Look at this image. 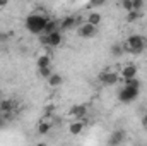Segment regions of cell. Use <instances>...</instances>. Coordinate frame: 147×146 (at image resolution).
Listing matches in <instances>:
<instances>
[{"mask_svg":"<svg viewBox=\"0 0 147 146\" xmlns=\"http://www.w3.org/2000/svg\"><path fill=\"white\" fill-rule=\"evenodd\" d=\"M48 21H50L48 14H45V12H43V14L31 12V14L28 16V19H26V28H28V31L33 33V35H43L45 26H46Z\"/></svg>","mask_w":147,"mask_h":146,"instance_id":"cell-1","label":"cell"},{"mask_svg":"<svg viewBox=\"0 0 147 146\" xmlns=\"http://www.w3.org/2000/svg\"><path fill=\"white\" fill-rule=\"evenodd\" d=\"M146 43L147 40L142 35H130L121 45H123V50L128 53H140L146 48Z\"/></svg>","mask_w":147,"mask_h":146,"instance_id":"cell-2","label":"cell"},{"mask_svg":"<svg viewBox=\"0 0 147 146\" xmlns=\"http://www.w3.org/2000/svg\"><path fill=\"white\" fill-rule=\"evenodd\" d=\"M139 93H140V89H137V88L123 86V88L118 91V100H120L121 103H132V102H135V100L139 98Z\"/></svg>","mask_w":147,"mask_h":146,"instance_id":"cell-3","label":"cell"},{"mask_svg":"<svg viewBox=\"0 0 147 146\" xmlns=\"http://www.w3.org/2000/svg\"><path fill=\"white\" fill-rule=\"evenodd\" d=\"M118 81H120V76L115 71L105 69L103 72H99V83L103 86H115V84H118Z\"/></svg>","mask_w":147,"mask_h":146,"instance_id":"cell-4","label":"cell"},{"mask_svg":"<svg viewBox=\"0 0 147 146\" xmlns=\"http://www.w3.org/2000/svg\"><path fill=\"white\" fill-rule=\"evenodd\" d=\"M62 41H63V33L62 31H55L51 35H43L41 36V43L46 45V46H51V48L62 45Z\"/></svg>","mask_w":147,"mask_h":146,"instance_id":"cell-5","label":"cell"},{"mask_svg":"<svg viewBox=\"0 0 147 146\" xmlns=\"http://www.w3.org/2000/svg\"><path fill=\"white\" fill-rule=\"evenodd\" d=\"M79 26H80V23H79V19L74 17V16H67V17H63V19L60 21V31H62V33H65V31H72L74 28L77 29Z\"/></svg>","mask_w":147,"mask_h":146,"instance_id":"cell-6","label":"cell"},{"mask_svg":"<svg viewBox=\"0 0 147 146\" xmlns=\"http://www.w3.org/2000/svg\"><path fill=\"white\" fill-rule=\"evenodd\" d=\"M125 139H127V134H125V131L123 129H116V131H113L110 134V138H108V145L110 146H120L125 143Z\"/></svg>","mask_w":147,"mask_h":146,"instance_id":"cell-7","label":"cell"},{"mask_svg":"<svg viewBox=\"0 0 147 146\" xmlns=\"http://www.w3.org/2000/svg\"><path fill=\"white\" fill-rule=\"evenodd\" d=\"M77 33H79V36H80V38H92V36H96L98 28H96V26H92V24L82 23V24L77 28Z\"/></svg>","mask_w":147,"mask_h":146,"instance_id":"cell-8","label":"cell"},{"mask_svg":"<svg viewBox=\"0 0 147 146\" xmlns=\"http://www.w3.org/2000/svg\"><path fill=\"white\" fill-rule=\"evenodd\" d=\"M69 115L74 117L75 120H82V119L87 115V107H86V105H74V107H70V110H69Z\"/></svg>","mask_w":147,"mask_h":146,"instance_id":"cell-9","label":"cell"},{"mask_svg":"<svg viewBox=\"0 0 147 146\" xmlns=\"http://www.w3.org/2000/svg\"><path fill=\"white\" fill-rule=\"evenodd\" d=\"M137 72H139L137 65H134V64H127V65L121 69V77H123V81L135 79V77H137Z\"/></svg>","mask_w":147,"mask_h":146,"instance_id":"cell-10","label":"cell"},{"mask_svg":"<svg viewBox=\"0 0 147 146\" xmlns=\"http://www.w3.org/2000/svg\"><path fill=\"white\" fill-rule=\"evenodd\" d=\"M46 83H48V86H50V88H60V86H62V83H63V77H62L60 74L53 72L48 79H46Z\"/></svg>","mask_w":147,"mask_h":146,"instance_id":"cell-11","label":"cell"},{"mask_svg":"<svg viewBox=\"0 0 147 146\" xmlns=\"http://www.w3.org/2000/svg\"><path fill=\"white\" fill-rule=\"evenodd\" d=\"M51 65V59H50V55H39L38 57V60H36V67H38V71L39 69H48Z\"/></svg>","mask_w":147,"mask_h":146,"instance_id":"cell-12","label":"cell"},{"mask_svg":"<svg viewBox=\"0 0 147 146\" xmlns=\"http://www.w3.org/2000/svg\"><path fill=\"white\" fill-rule=\"evenodd\" d=\"M101 21H103V16H101L99 12H91V14H87V19H86L87 24H92V26H96V28L101 24Z\"/></svg>","mask_w":147,"mask_h":146,"instance_id":"cell-13","label":"cell"},{"mask_svg":"<svg viewBox=\"0 0 147 146\" xmlns=\"http://www.w3.org/2000/svg\"><path fill=\"white\" fill-rule=\"evenodd\" d=\"M82 131H84V122L82 120H74L72 124L69 126V132L74 134V136H79Z\"/></svg>","mask_w":147,"mask_h":146,"instance_id":"cell-14","label":"cell"},{"mask_svg":"<svg viewBox=\"0 0 147 146\" xmlns=\"http://www.w3.org/2000/svg\"><path fill=\"white\" fill-rule=\"evenodd\" d=\"M50 131H51V122H50V120H41V122L38 124V134L46 136Z\"/></svg>","mask_w":147,"mask_h":146,"instance_id":"cell-15","label":"cell"},{"mask_svg":"<svg viewBox=\"0 0 147 146\" xmlns=\"http://www.w3.org/2000/svg\"><path fill=\"white\" fill-rule=\"evenodd\" d=\"M14 108H16V103H14L12 100H2V102H0V112L10 113V112H14Z\"/></svg>","mask_w":147,"mask_h":146,"instance_id":"cell-16","label":"cell"},{"mask_svg":"<svg viewBox=\"0 0 147 146\" xmlns=\"http://www.w3.org/2000/svg\"><path fill=\"white\" fill-rule=\"evenodd\" d=\"M111 53H113L115 57H121V55L125 53V50H123V45H121V43H116V45H113V46H111Z\"/></svg>","mask_w":147,"mask_h":146,"instance_id":"cell-17","label":"cell"},{"mask_svg":"<svg viewBox=\"0 0 147 146\" xmlns=\"http://www.w3.org/2000/svg\"><path fill=\"white\" fill-rule=\"evenodd\" d=\"M121 7L125 9V12H127V14L134 12V0H123V2H121Z\"/></svg>","mask_w":147,"mask_h":146,"instance_id":"cell-18","label":"cell"},{"mask_svg":"<svg viewBox=\"0 0 147 146\" xmlns=\"http://www.w3.org/2000/svg\"><path fill=\"white\" fill-rule=\"evenodd\" d=\"M142 16H144V14H140V12H135V10H134V12L127 14V23H135V21H137V19H140Z\"/></svg>","mask_w":147,"mask_h":146,"instance_id":"cell-19","label":"cell"},{"mask_svg":"<svg viewBox=\"0 0 147 146\" xmlns=\"http://www.w3.org/2000/svg\"><path fill=\"white\" fill-rule=\"evenodd\" d=\"M125 83V86H130V88H137V89H140V81L135 77V79H128V81H123Z\"/></svg>","mask_w":147,"mask_h":146,"instance_id":"cell-20","label":"cell"},{"mask_svg":"<svg viewBox=\"0 0 147 146\" xmlns=\"http://www.w3.org/2000/svg\"><path fill=\"white\" fill-rule=\"evenodd\" d=\"M142 9H144V0H134V10L140 12Z\"/></svg>","mask_w":147,"mask_h":146,"instance_id":"cell-21","label":"cell"},{"mask_svg":"<svg viewBox=\"0 0 147 146\" xmlns=\"http://www.w3.org/2000/svg\"><path fill=\"white\" fill-rule=\"evenodd\" d=\"M38 72H39V76H41V77H45V79H48V77L53 74V72H51V67H48V69H39Z\"/></svg>","mask_w":147,"mask_h":146,"instance_id":"cell-22","label":"cell"},{"mask_svg":"<svg viewBox=\"0 0 147 146\" xmlns=\"http://www.w3.org/2000/svg\"><path fill=\"white\" fill-rule=\"evenodd\" d=\"M142 126H144V127L147 129V112L144 113V117H142Z\"/></svg>","mask_w":147,"mask_h":146,"instance_id":"cell-23","label":"cell"},{"mask_svg":"<svg viewBox=\"0 0 147 146\" xmlns=\"http://www.w3.org/2000/svg\"><path fill=\"white\" fill-rule=\"evenodd\" d=\"M36 146H46V143H38Z\"/></svg>","mask_w":147,"mask_h":146,"instance_id":"cell-24","label":"cell"}]
</instances>
